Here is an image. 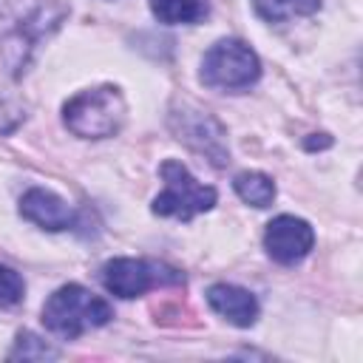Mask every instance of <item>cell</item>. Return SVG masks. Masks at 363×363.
I'll list each match as a JSON object with an SVG mask.
<instances>
[{
    "label": "cell",
    "instance_id": "1",
    "mask_svg": "<svg viewBox=\"0 0 363 363\" xmlns=\"http://www.w3.org/2000/svg\"><path fill=\"white\" fill-rule=\"evenodd\" d=\"M65 17L57 0H0V57L20 74L28 65L34 45L48 37Z\"/></svg>",
    "mask_w": 363,
    "mask_h": 363
},
{
    "label": "cell",
    "instance_id": "2",
    "mask_svg": "<svg viewBox=\"0 0 363 363\" xmlns=\"http://www.w3.org/2000/svg\"><path fill=\"white\" fill-rule=\"evenodd\" d=\"M113 318V309L105 298L88 292L79 284L60 286L43 306V323L60 337H79L88 329H99Z\"/></svg>",
    "mask_w": 363,
    "mask_h": 363
},
{
    "label": "cell",
    "instance_id": "3",
    "mask_svg": "<svg viewBox=\"0 0 363 363\" xmlns=\"http://www.w3.org/2000/svg\"><path fill=\"white\" fill-rule=\"evenodd\" d=\"M65 128L74 136L82 139H105L113 136L122 122H125V99L119 88L113 85H99L88 88L77 96H71L62 108Z\"/></svg>",
    "mask_w": 363,
    "mask_h": 363
},
{
    "label": "cell",
    "instance_id": "4",
    "mask_svg": "<svg viewBox=\"0 0 363 363\" xmlns=\"http://www.w3.org/2000/svg\"><path fill=\"white\" fill-rule=\"evenodd\" d=\"M258 77L261 62L241 40H218L201 60V82L216 91H244Z\"/></svg>",
    "mask_w": 363,
    "mask_h": 363
},
{
    "label": "cell",
    "instance_id": "5",
    "mask_svg": "<svg viewBox=\"0 0 363 363\" xmlns=\"http://www.w3.org/2000/svg\"><path fill=\"white\" fill-rule=\"evenodd\" d=\"M159 173L164 179V193L153 199V213L156 216L190 221L193 216L207 213L216 204V190L201 184V182H196L182 162L167 159L159 167Z\"/></svg>",
    "mask_w": 363,
    "mask_h": 363
},
{
    "label": "cell",
    "instance_id": "6",
    "mask_svg": "<svg viewBox=\"0 0 363 363\" xmlns=\"http://www.w3.org/2000/svg\"><path fill=\"white\" fill-rule=\"evenodd\" d=\"M102 284L116 298H136L156 286L184 284V275L167 264L145 258H113L102 267Z\"/></svg>",
    "mask_w": 363,
    "mask_h": 363
},
{
    "label": "cell",
    "instance_id": "7",
    "mask_svg": "<svg viewBox=\"0 0 363 363\" xmlns=\"http://www.w3.org/2000/svg\"><path fill=\"white\" fill-rule=\"evenodd\" d=\"M312 244H315V230L303 218L278 216L267 224L264 247H267L269 258H275L278 264H295V261L306 258Z\"/></svg>",
    "mask_w": 363,
    "mask_h": 363
},
{
    "label": "cell",
    "instance_id": "8",
    "mask_svg": "<svg viewBox=\"0 0 363 363\" xmlns=\"http://www.w3.org/2000/svg\"><path fill=\"white\" fill-rule=\"evenodd\" d=\"M173 128L179 133L182 142H187L193 150L199 153H207L216 164H224L227 162V145H224V130L221 125L204 113V111H182V113H173Z\"/></svg>",
    "mask_w": 363,
    "mask_h": 363
},
{
    "label": "cell",
    "instance_id": "9",
    "mask_svg": "<svg viewBox=\"0 0 363 363\" xmlns=\"http://www.w3.org/2000/svg\"><path fill=\"white\" fill-rule=\"evenodd\" d=\"M20 216L28 218L31 224L43 227V230H51V233L68 230L77 221V213L60 196H54L51 190H43V187H31L28 193H23Z\"/></svg>",
    "mask_w": 363,
    "mask_h": 363
},
{
    "label": "cell",
    "instance_id": "10",
    "mask_svg": "<svg viewBox=\"0 0 363 363\" xmlns=\"http://www.w3.org/2000/svg\"><path fill=\"white\" fill-rule=\"evenodd\" d=\"M207 303L213 306V312H218L224 320H230L233 326H252L258 318V301L252 292L233 286V284H213L207 289Z\"/></svg>",
    "mask_w": 363,
    "mask_h": 363
},
{
    "label": "cell",
    "instance_id": "11",
    "mask_svg": "<svg viewBox=\"0 0 363 363\" xmlns=\"http://www.w3.org/2000/svg\"><path fill=\"white\" fill-rule=\"evenodd\" d=\"M150 11L159 23L176 26V23H199L210 14L207 0H150Z\"/></svg>",
    "mask_w": 363,
    "mask_h": 363
},
{
    "label": "cell",
    "instance_id": "12",
    "mask_svg": "<svg viewBox=\"0 0 363 363\" xmlns=\"http://www.w3.org/2000/svg\"><path fill=\"white\" fill-rule=\"evenodd\" d=\"M233 187H235V193H238L241 201H247V204H252V207H258V210H261V207H269L272 199H275V184H272V179L264 176V173H255V170L238 173L235 182H233Z\"/></svg>",
    "mask_w": 363,
    "mask_h": 363
},
{
    "label": "cell",
    "instance_id": "13",
    "mask_svg": "<svg viewBox=\"0 0 363 363\" xmlns=\"http://www.w3.org/2000/svg\"><path fill=\"white\" fill-rule=\"evenodd\" d=\"M258 17H264L267 23H284L289 17H303V14H315L320 0H252Z\"/></svg>",
    "mask_w": 363,
    "mask_h": 363
},
{
    "label": "cell",
    "instance_id": "14",
    "mask_svg": "<svg viewBox=\"0 0 363 363\" xmlns=\"http://www.w3.org/2000/svg\"><path fill=\"white\" fill-rule=\"evenodd\" d=\"M57 354H60V352L51 349L43 337H37V335H31V332H20L14 349L9 352V360H51V357H57Z\"/></svg>",
    "mask_w": 363,
    "mask_h": 363
},
{
    "label": "cell",
    "instance_id": "15",
    "mask_svg": "<svg viewBox=\"0 0 363 363\" xmlns=\"http://www.w3.org/2000/svg\"><path fill=\"white\" fill-rule=\"evenodd\" d=\"M26 284L11 267H0V306H17L23 301Z\"/></svg>",
    "mask_w": 363,
    "mask_h": 363
},
{
    "label": "cell",
    "instance_id": "16",
    "mask_svg": "<svg viewBox=\"0 0 363 363\" xmlns=\"http://www.w3.org/2000/svg\"><path fill=\"white\" fill-rule=\"evenodd\" d=\"M23 108L17 105V102H11V99H0V136H6V133H11L20 122H23Z\"/></svg>",
    "mask_w": 363,
    "mask_h": 363
}]
</instances>
